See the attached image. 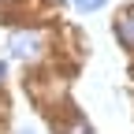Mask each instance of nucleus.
<instances>
[{"instance_id": "2", "label": "nucleus", "mask_w": 134, "mask_h": 134, "mask_svg": "<svg viewBox=\"0 0 134 134\" xmlns=\"http://www.w3.org/2000/svg\"><path fill=\"white\" fill-rule=\"evenodd\" d=\"M115 34H119V41L127 48H134V8H127L119 15V23H115Z\"/></svg>"}, {"instance_id": "1", "label": "nucleus", "mask_w": 134, "mask_h": 134, "mask_svg": "<svg viewBox=\"0 0 134 134\" xmlns=\"http://www.w3.org/2000/svg\"><path fill=\"white\" fill-rule=\"evenodd\" d=\"M41 34L37 30H26V34H15L11 37V52L19 56V60H26V56H37V48H41Z\"/></svg>"}, {"instance_id": "3", "label": "nucleus", "mask_w": 134, "mask_h": 134, "mask_svg": "<svg viewBox=\"0 0 134 134\" xmlns=\"http://www.w3.org/2000/svg\"><path fill=\"white\" fill-rule=\"evenodd\" d=\"M75 4H78L82 11H97V8H104L108 0H75Z\"/></svg>"}, {"instance_id": "5", "label": "nucleus", "mask_w": 134, "mask_h": 134, "mask_svg": "<svg viewBox=\"0 0 134 134\" xmlns=\"http://www.w3.org/2000/svg\"><path fill=\"white\" fill-rule=\"evenodd\" d=\"M0 78H4V63H0Z\"/></svg>"}, {"instance_id": "4", "label": "nucleus", "mask_w": 134, "mask_h": 134, "mask_svg": "<svg viewBox=\"0 0 134 134\" xmlns=\"http://www.w3.org/2000/svg\"><path fill=\"white\" fill-rule=\"evenodd\" d=\"M71 134H90V127H86V123H82V119H78V123L71 127Z\"/></svg>"}]
</instances>
